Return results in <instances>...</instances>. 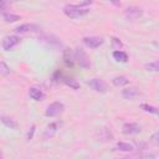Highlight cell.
Wrapping results in <instances>:
<instances>
[{"instance_id": "26", "label": "cell", "mask_w": 159, "mask_h": 159, "mask_svg": "<svg viewBox=\"0 0 159 159\" xmlns=\"http://www.w3.org/2000/svg\"><path fill=\"white\" fill-rule=\"evenodd\" d=\"M34 132H35V125H32V127H31V130L27 133V139H29V140L32 138V134H34Z\"/></svg>"}, {"instance_id": "20", "label": "cell", "mask_w": 159, "mask_h": 159, "mask_svg": "<svg viewBox=\"0 0 159 159\" xmlns=\"http://www.w3.org/2000/svg\"><path fill=\"white\" fill-rule=\"evenodd\" d=\"M117 149L123 150V152H130V150H133V145L129 144V143L119 142V143H117Z\"/></svg>"}, {"instance_id": "19", "label": "cell", "mask_w": 159, "mask_h": 159, "mask_svg": "<svg viewBox=\"0 0 159 159\" xmlns=\"http://www.w3.org/2000/svg\"><path fill=\"white\" fill-rule=\"evenodd\" d=\"M144 68L147 71H150V72H158L159 71V60L153 61V62H149V63H145Z\"/></svg>"}, {"instance_id": "21", "label": "cell", "mask_w": 159, "mask_h": 159, "mask_svg": "<svg viewBox=\"0 0 159 159\" xmlns=\"http://www.w3.org/2000/svg\"><path fill=\"white\" fill-rule=\"evenodd\" d=\"M63 82H65L67 86H70L71 88H73V89H78V88H80V83H78L76 80H73V78H65Z\"/></svg>"}, {"instance_id": "5", "label": "cell", "mask_w": 159, "mask_h": 159, "mask_svg": "<svg viewBox=\"0 0 159 159\" xmlns=\"http://www.w3.org/2000/svg\"><path fill=\"white\" fill-rule=\"evenodd\" d=\"M88 84H89V87H91L93 91L99 92V93H106V92L108 91L107 83H106L104 81H102L101 78H92V80H89Z\"/></svg>"}, {"instance_id": "3", "label": "cell", "mask_w": 159, "mask_h": 159, "mask_svg": "<svg viewBox=\"0 0 159 159\" xmlns=\"http://www.w3.org/2000/svg\"><path fill=\"white\" fill-rule=\"evenodd\" d=\"M20 42V37L16 36V35H9V36H5L2 39V42H1V46H2V50L5 51H10L12 50L16 45H19Z\"/></svg>"}, {"instance_id": "11", "label": "cell", "mask_w": 159, "mask_h": 159, "mask_svg": "<svg viewBox=\"0 0 159 159\" xmlns=\"http://www.w3.org/2000/svg\"><path fill=\"white\" fill-rule=\"evenodd\" d=\"M39 30V26L37 25H32V24H22L17 27H15V32L17 34H25V32H29V31H36Z\"/></svg>"}, {"instance_id": "15", "label": "cell", "mask_w": 159, "mask_h": 159, "mask_svg": "<svg viewBox=\"0 0 159 159\" xmlns=\"http://www.w3.org/2000/svg\"><path fill=\"white\" fill-rule=\"evenodd\" d=\"M41 39V41H45V42H47L50 46H58V45H61V42L58 41V39L57 37H53V36H48V35H43V36H41L40 37Z\"/></svg>"}, {"instance_id": "9", "label": "cell", "mask_w": 159, "mask_h": 159, "mask_svg": "<svg viewBox=\"0 0 159 159\" xmlns=\"http://www.w3.org/2000/svg\"><path fill=\"white\" fill-rule=\"evenodd\" d=\"M140 132V125L137 123H125L122 127V133L123 134H137Z\"/></svg>"}, {"instance_id": "22", "label": "cell", "mask_w": 159, "mask_h": 159, "mask_svg": "<svg viewBox=\"0 0 159 159\" xmlns=\"http://www.w3.org/2000/svg\"><path fill=\"white\" fill-rule=\"evenodd\" d=\"M140 108H142L143 111H145V112H149V113H154V114H158V113H159L158 108H155V107H153V106H149V104H145V103L140 104Z\"/></svg>"}, {"instance_id": "1", "label": "cell", "mask_w": 159, "mask_h": 159, "mask_svg": "<svg viewBox=\"0 0 159 159\" xmlns=\"http://www.w3.org/2000/svg\"><path fill=\"white\" fill-rule=\"evenodd\" d=\"M89 11V9L87 7H82L80 5H72V4H67L63 6V12L66 16L71 17V19H78L82 17L83 15H86Z\"/></svg>"}, {"instance_id": "12", "label": "cell", "mask_w": 159, "mask_h": 159, "mask_svg": "<svg viewBox=\"0 0 159 159\" xmlns=\"http://www.w3.org/2000/svg\"><path fill=\"white\" fill-rule=\"evenodd\" d=\"M63 60H65V63L68 65V66H72L76 61L75 58V52L71 50V48H66L63 51Z\"/></svg>"}, {"instance_id": "6", "label": "cell", "mask_w": 159, "mask_h": 159, "mask_svg": "<svg viewBox=\"0 0 159 159\" xmlns=\"http://www.w3.org/2000/svg\"><path fill=\"white\" fill-rule=\"evenodd\" d=\"M124 15H125L129 20H135V19H139V17L143 15V10H142L139 6H129V7L125 9Z\"/></svg>"}, {"instance_id": "4", "label": "cell", "mask_w": 159, "mask_h": 159, "mask_svg": "<svg viewBox=\"0 0 159 159\" xmlns=\"http://www.w3.org/2000/svg\"><path fill=\"white\" fill-rule=\"evenodd\" d=\"M63 109H65L63 103H61V102H53L50 106H47L45 114H46V117H56V116L61 114L63 112Z\"/></svg>"}, {"instance_id": "23", "label": "cell", "mask_w": 159, "mask_h": 159, "mask_svg": "<svg viewBox=\"0 0 159 159\" xmlns=\"http://www.w3.org/2000/svg\"><path fill=\"white\" fill-rule=\"evenodd\" d=\"M10 73V68L6 66V63L4 61L0 62V75L1 76H7Z\"/></svg>"}, {"instance_id": "2", "label": "cell", "mask_w": 159, "mask_h": 159, "mask_svg": "<svg viewBox=\"0 0 159 159\" xmlns=\"http://www.w3.org/2000/svg\"><path fill=\"white\" fill-rule=\"evenodd\" d=\"M75 58H76V61L80 63V66L82 67V68H89L91 67V62H89V58H88V56H87V53L82 50V48H76V51H75Z\"/></svg>"}, {"instance_id": "13", "label": "cell", "mask_w": 159, "mask_h": 159, "mask_svg": "<svg viewBox=\"0 0 159 159\" xmlns=\"http://www.w3.org/2000/svg\"><path fill=\"white\" fill-rule=\"evenodd\" d=\"M29 96H30L32 99H35V101H41V99L43 98L42 91H41L40 88H36V87H31V88L29 89Z\"/></svg>"}, {"instance_id": "14", "label": "cell", "mask_w": 159, "mask_h": 159, "mask_svg": "<svg viewBox=\"0 0 159 159\" xmlns=\"http://www.w3.org/2000/svg\"><path fill=\"white\" fill-rule=\"evenodd\" d=\"M1 122H2L4 125H6L10 129H16L19 127V124H17V122L15 119H12L10 117H6V116H1Z\"/></svg>"}, {"instance_id": "8", "label": "cell", "mask_w": 159, "mask_h": 159, "mask_svg": "<svg viewBox=\"0 0 159 159\" xmlns=\"http://www.w3.org/2000/svg\"><path fill=\"white\" fill-rule=\"evenodd\" d=\"M61 127H62V122H60V120L53 122V123H51V124L47 125V128L45 129L43 135H45V137H52V135H55V134L60 130Z\"/></svg>"}, {"instance_id": "18", "label": "cell", "mask_w": 159, "mask_h": 159, "mask_svg": "<svg viewBox=\"0 0 159 159\" xmlns=\"http://www.w3.org/2000/svg\"><path fill=\"white\" fill-rule=\"evenodd\" d=\"M21 17L19 15H15V14H10V12H5L2 14V20L5 22H15L17 20H20Z\"/></svg>"}, {"instance_id": "25", "label": "cell", "mask_w": 159, "mask_h": 159, "mask_svg": "<svg viewBox=\"0 0 159 159\" xmlns=\"http://www.w3.org/2000/svg\"><path fill=\"white\" fill-rule=\"evenodd\" d=\"M112 42H113V48H116V51H119V48L122 47V42L116 37L112 39Z\"/></svg>"}, {"instance_id": "10", "label": "cell", "mask_w": 159, "mask_h": 159, "mask_svg": "<svg viewBox=\"0 0 159 159\" xmlns=\"http://www.w3.org/2000/svg\"><path fill=\"white\" fill-rule=\"evenodd\" d=\"M139 94H140V92H139V88H137V87H128L122 91V97L124 99H133V98L138 97Z\"/></svg>"}, {"instance_id": "7", "label": "cell", "mask_w": 159, "mask_h": 159, "mask_svg": "<svg viewBox=\"0 0 159 159\" xmlns=\"http://www.w3.org/2000/svg\"><path fill=\"white\" fill-rule=\"evenodd\" d=\"M83 42L87 47L89 48H97L99 47L101 45H103V39L102 37H97V36H91V37H84L83 39Z\"/></svg>"}, {"instance_id": "16", "label": "cell", "mask_w": 159, "mask_h": 159, "mask_svg": "<svg viewBox=\"0 0 159 159\" xmlns=\"http://www.w3.org/2000/svg\"><path fill=\"white\" fill-rule=\"evenodd\" d=\"M112 82H113V84L116 87H122V86L128 84L129 83V80L127 77H124V76H117V77H114L112 80Z\"/></svg>"}, {"instance_id": "24", "label": "cell", "mask_w": 159, "mask_h": 159, "mask_svg": "<svg viewBox=\"0 0 159 159\" xmlns=\"http://www.w3.org/2000/svg\"><path fill=\"white\" fill-rule=\"evenodd\" d=\"M150 142H152L154 145L159 147V132H155V133L152 134V137H150Z\"/></svg>"}, {"instance_id": "17", "label": "cell", "mask_w": 159, "mask_h": 159, "mask_svg": "<svg viewBox=\"0 0 159 159\" xmlns=\"http://www.w3.org/2000/svg\"><path fill=\"white\" fill-rule=\"evenodd\" d=\"M113 58L116 61H118V62H127L128 61V55L119 50V51H114L113 52Z\"/></svg>"}]
</instances>
